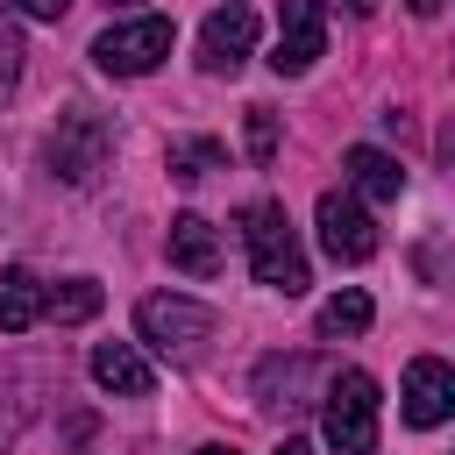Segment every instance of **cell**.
<instances>
[{
	"mask_svg": "<svg viewBox=\"0 0 455 455\" xmlns=\"http://www.w3.org/2000/svg\"><path fill=\"white\" fill-rule=\"evenodd\" d=\"M192 455H242V448H220V441H213V448H192Z\"/></svg>",
	"mask_w": 455,
	"mask_h": 455,
	"instance_id": "23",
	"label": "cell"
},
{
	"mask_svg": "<svg viewBox=\"0 0 455 455\" xmlns=\"http://www.w3.org/2000/svg\"><path fill=\"white\" fill-rule=\"evenodd\" d=\"M320 434L334 455H377V377L370 370H334L320 391Z\"/></svg>",
	"mask_w": 455,
	"mask_h": 455,
	"instance_id": "2",
	"label": "cell"
},
{
	"mask_svg": "<svg viewBox=\"0 0 455 455\" xmlns=\"http://www.w3.org/2000/svg\"><path fill=\"white\" fill-rule=\"evenodd\" d=\"M363 327H370V299L363 291H334L320 306V334H363Z\"/></svg>",
	"mask_w": 455,
	"mask_h": 455,
	"instance_id": "17",
	"label": "cell"
},
{
	"mask_svg": "<svg viewBox=\"0 0 455 455\" xmlns=\"http://www.w3.org/2000/svg\"><path fill=\"white\" fill-rule=\"evenodd\" d=\"M242 242H249V270H256V284H270V291H284V299H299V291L313 284L306 249H299V235H291V220H284L277 199H263V206L242 213Z\"/></svg>",
	"mask_w": 455,
	"mask_h": 455,
	"instance_id": "1",
	"label": "cell"
},
{
	"mask_svg": "<svg viewBox=\"0 0 455 455\" xmlns=\"http://www.w3.org/2000/svg\"><path fill=\"white\" fill-rule=\"evenodd\" d=\"M135 327H142V341H149L156 355L192 363V355L213 341L220 313H213V306H199V299H178V291H149V299L135 306Z\"/></svg>",
	"mask_w": 455,
	"mask_h": 455,
	"instance_id": "3",
	"label": "cell"
},
{
	"mask_svg": "<svg viewBox=\"0 0 455 455\" xmlns=\"http://www.w3.org/2000/svg\"><path fill=\"white\" fill-rule=\"evenodd\" d=\"M92 377H100V391H114V398H149V391H156V370L142 363L135 341H100V348H92Z\"/></svg>",
	"mask_w": 455,
	"mask_h": 455,
	"instance_id": "12",
	"label": "cell"
},
{
	"mask_svg": "<svg viewBox=\"0 0 455 455\" xmlns=\"http://www.w3.org/2000/svg\"><path fill=\"white\" fill-rule=\"evenodd\" d=\"M21 57H28V50H21V28H14V21H7V7H0V100H7V92H14V78H21Z\"/></svg>",
	"mask_w": 455,
	"mask_h": 455,
	"instance_id": "18",
	"label": "cell"
},
{
	"mask_svg": "<svg viewBox=\"0 0 455 455\" xmlns=\"http://www.w3.org/2000/svg\"><path fill=\"white\" fill-rule=\"evenodd\" d=\"M107 7H135V0H107Z\"/></svg>",
	"mask_w": 455,
	"mask_h": 455,
	"instance_id": "24",
	"label": "cell"
},
{
	"mask_svg": "<svg viewBox=\"0 0 455 455\" xmlns=\"http://www.w3.org/2000/svg\"><path fill=\"white\" fill-rule=\"evenodd\" d=\"M313 377H320L313 355H263V363H256V405H263V412H299V405H313V398H306Z\"/></svg>",
	"mask_w": 455,
	"mask_h": 455,
	"instance_id": "10",
	"label": "cell"
},
{
	"mask_svg": "<svg viewBox=\"0 0 455 455\" xmlns=\"http://www.w3.org/2000/svg\"><path fill=\"white\" fill-rule=\"evenodd\" d=\"M164 57H171V21H164V14L114 21V28H100V43H92V64L114 71V78H142V71H156Z\"/></svg>",
	"mask_w": 455,
	"mask_h": 455,
	"instance_id": "4",
	"label": "cell"
},
{
	"mask_svg": "<svg viewBox=\"0 0 455 455\" xmlns=\"http://www.w3.org/2000/svg\"><path fill=\"white\" fill-rule=\"evenodd\" d=\"M249 156H256V164L277 156V114H270V107H249Z\"/></svg>",
	"mask_w": 455,
	"mask_h": 455,
	"instance_id": "19",
	"label": "cell"
},
{
	"mask_svg": "<svg viewBox=\"0 0 455 455\" xmlns=\"http://www.w3.org/2000/svg\"><path fill=\"white\" fill-rule=\"evenodd\" d=\"M249 50H256V14H249L242 0L213 7L206 28H199V64H206V71H242Z\"/></svg>",
	"mask_w": 455,
	"mask_h": 455,
	"instance_id": "8",
	"label": "cell"
},
{
	"mask_svg": "<svg viewBox=\"0 0 455 455\" xmlns=\"http://www.w3.org/2000/svg\"><path fill=\"white\" fill-rule=\"evenodd\" d=\"M455 412V370L441 355H412L405 363V419L412 427H441Z\"/></svg>",
	"mask_w": 455,
	"mask_h": 455,
	"instance_id": "9",
	"label": "cell"
},
{
	"mask_svg": "<svg viewBox=\"0 0 455 455\" xmlns=\"http://www.w3.org/2000/svg\"><path fill=\"white\" fill-rule=\"evenodd\" d=\"M50 171L64 178V185H92L100 171H107V121L100 114H64L57 121V135H50Z\"/></svg>",
	"mask_w": 455,
	"mask_h": 455,
	"instance_id": "6",
	"label": "cell"
},
{
	"mask_svg": "<svg viewBox=\"0 0 455 455\" xmlns=\"http://www.w3.org/2000/svg\"><path fill=\"white\" fill-rule=\"evenodd\" d=\"M320 249L334 256V263H370L377 256V220L348 199V192H320Z\"/></svg>",
	"mask_w": 455,
	"mask_h": 455,
	"instance_id": "7",
	"label": "cell"
},
{
	"mask_svg": "<svg viewBox=\"0 0 455 455\" xmlns=\"http://www.w3.org/2000/svg\"><path fill=\"white\" fill-rule=\"evenodd\" d=\"M327 50V7L320 0H277V50H270V71L277 78H306Z\"/></svg>",
	"mask_w": 455,
	"mask_h": 455,
	"instance_id": "5",
	"label": "cell"
},
{
	"mask_svg": "<svg viewBox=\"0 0 455 455\" xmlns=\"http://www.w3.org/2000/svg\"><path fill=\"white\" fill-rule=\"evenodd\" d=\"M36 320H43V284H36V270L7 263L0 270V334H28Z\"/></svg>",
	"mask_w": 455,
	"mask_h": 455,
	"instance_id": "14",
	"label": "cell"
},
{
	"mask_svg": "<svg viewBox=\"0 0 455 455\" xmlns=\"http://www.w3.org/2000/svg\"><path fill=\"white\" fill-rule=\"evenodd\" d=\"M405 7H412V14H441V0H405Z\"/></svg>",
	"mask_w": 455,
	"mask_h": 455,
	"instance_id": "22",
	"label": "cell"
},
{
	"mask_svg": "<svg viewBox=\"0 0 455 455\" xmlns=\"http://www.w3.org/2000/svg\"><path fill=\"white\" fill-rule=\"evenodd\" d=\"M100 299H107V291H100L92 277H64V284H50V291H43V320L78 327V320H92V313H100Z\"/></svg>",
	"mask_w": 455,
	"mask_h": 455,
	"instance_id": "15",
	"label": "cell"
},
{
	"mask_svg": "<svg viewBox=\"0 0 455 455\" xmlns=\"http://www.w3.org/2000/svg\"><path fill=\"white\" fill-rule=\"evenodd\" d=\"M277 455H313V448L306 441H277Z\"/></svg>",
	"mask_w": 455,
	"mask_h": 455,
	"instance_id": "21",
	"label": "cell"
},
{
	"mask_svg": "<svg viewBox=\"0 0 455 455\" xmlns=\"http://www.w3.org/2000/svg\"><path fill=\"white\" fill-rule=\"evenodd\" d=\"M164 164H171V178H178V185H199L206 171H220V164H228V149H220L213 135H185V142H171V156H164Z\"/></svg>",
	"mask_w": 455,
	"mask_h": 455,
	"instance_id": "16",
	"label": "cell"
},
{
	"mask_svg": "<svg viewBox=\"0 0 455 455\" xmlns=\"http://www.w3.org/2000/svg\"><path fill=\"white\" fill-rule=\"evenodd\" d=\"M14 7H21L28 21H64V14H71V0H14Z\"/></svg>",
	"mask_w": 455,
	"mask_h": 455,
	"instance_id": "20",
	"label": "cell"
},
{
	"mask_svg": "<svg viewBox=\"0 0 455 455\" xmlns=\"http://www.w3.org/2000/svg\"><path fill=\"white\" fill-rule=\"evenodd\" d=\"M164 249H171V263H178L185 277H213V270H220V228H213L206 213H178L171 235H164Z\"/></svg>",
	"mask_w": 455,
	"mask_h": 455,
	"instance_id": "11",
	"label": "cell"
},
{
	"mask_svg": "<svg viewBox=\"0 0 455 455\" xmlns=\"http://www.w3.org/2000/svg\"><path fill=\"white\" fill-rule=\"evenodd\" d=\"M341 171H348V185H355L363 199H377V206H391V199L405 192V171H398V156H384V149H370V142L341 149Z\"/></svg>",
	"mask_w": 455,
	"mask_h": 455,
	"instance_id": "13",
	"label": "cell"
}]
</instances>
